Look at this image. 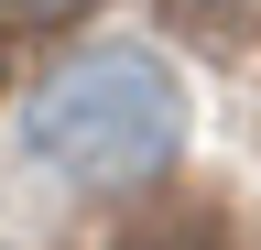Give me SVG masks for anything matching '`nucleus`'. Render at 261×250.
<instances>
[{
	"label": "nucleus",
	"mask_w": 261,
	"mask_h": 250,
	"mask_svg": "<svg viewBox=\"0 0 261 250\" xmlns=\"http://www.w3.org/2000/svg\"><path fill=\"white\" fill-rule=\"evenodd\" d=\"M22 131H33V163L44 174L120 196V185H152L185 152V87L142 44H98V54H76V66L44 76V98H33Z\"/></svg>",
	"instance_id": "obj_1"
},
{
	"label": "nucleus",
	"mask_w": 261,
	"mask_h": 250,
	"mask_svg": "<svg viewBox=\"0 0 261 250\" xmlns=\"http://www.w3.org/2000/svg\"><path fill=\"white\" fill-rule=\"evenodd\" d=\"M0 76H11V22H0Z\"/></svg>",
	"instance_id": "obj_5"
},
{
	"label": "nucleus",
	"mask_w": 261,
	"mask_h": 250,
	"mask_svg": "<svg viewBox=\"0 0 261 250\" xmlns=\"http://www.w3.org/2000/svg\"><path fill=\"white\" fill-rule=\"evenodd\" d=\"M120 250H228L207 217H163V229H142V239H120Z\"/></svg>",
	"instance_id": "obj_3"
},
{
	"label": "nucleus",
	"mask_w": 261,
	"mask_h": 250,
	"mask_svg": "<svg viewBox=\"0 0 261 250\" xmlns=\"http://www.w3.org/2000/svg\"><path fill=\"white\" fill-rule=\"evenodd\" d=\"M163 22L196 44H261V0H163Z\"/></svg>",
	"instance_id": "obj_2"
},
{
	"label": "nucleus",
	"mask_w": 261,
	"mask_h": 250,
	"mask_svg": "<svg viewBox=\"0 0 261 250\" xmlns=\"http://www.w3.org/2000/svg\"><path fill=\"white\" fill-rule=\"evenodd\" d=\"M0 250H11V239H0Z\"/></svg>",
	"instance_id": "obj_6"
},
{
	"label": "nucleus",
	"mask_w": 261,
	"mask_h": 250,
	"mask_svg": "<svg viewBox=\"0 0 261 250\" xmlns=\"http://www.w3.org/2000/svg\"><path fill=\"white\" fill-rule=\"evenodd\" d=\"M22 22H76V11H98V0H11Z\"/></svg>",
	"instance_id": "obj_4"
}]
</instances>
